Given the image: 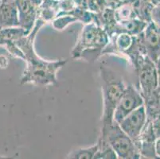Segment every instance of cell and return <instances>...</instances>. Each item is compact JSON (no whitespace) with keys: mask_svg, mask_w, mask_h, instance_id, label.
Instances as JSON below:
<instances>
[{"mask_svg":"<svg viewBox=\"0 0 160 159\" xmlns=\"http://www.w3.org/2000/svg\"><path fill=\"white\" fill-rule=\"evenodd\" d=\"M46 24L38 18L30 33L16 40L14 43L24 54L27 66L20 78V84H33L38 86L58 85L57 73L66 64V60L49 61L41 57L34 49V41L40 29Z\"/></svg>","mask_w":160,"mask_h":159,"instance_id":"1","label":"cell"},{"mask_svg":"<svg viewBox=\"0 0 160 159\" xmlns=\"http://www.w3.org/2000/svg\"><path fill=\"white\" fill-rule=\"evenodd\" d=\"M109 41L110 37L101 26L94 22L85 24L71 51V57L92 62L103 55Z\"/></svg>","mask_w":160,"mask_h":159,"instance_id":"2","label":"cell"},{"mask_svg":"<svg viewBox=\"0 0 160 159\" xmlns=\"http://www.w3.org/2000/svg\"><path fill=\"white\" fill-rule=\"evenodd\" d=\"M100 77L102 81L103 115L102 127L114 122V112L125 89L126 84L120 76L105 66H100Z\"/></svg>","mask_w":160,"mask_h":159,"instance_id":"3","label":"cell"},{"mask_svg":"<svg viewBox=\"0 0 160 159\" xmlns=\"http://www.w3.org/2000/svg\"><path fill=\"white\" fill-rule=\"evenodd\" d=\"M100 136L105 138L120 159L141 158L137 147L133 140L120 128L118 122L102 127Z\"/></svg>","mask_w":160,"mask_h":159,"instance_id":"4","label":"cell"},{"mask_svg":"<svg viewBox=\"0 0 160 159\" xmlns=\"http://www.w3.org/2000/svg\"><path fill=\"white\" fill-rule=\"evenodd\" d=\"M138 75L139 92L147 98L158 87V75L155 63L147 55L139 58L134 65Z\"/></svg>","mask_w":160,"mask_h":159,"instance_id":"5","label":"cell"},{"mask_svg":"<svg viewBox=\"0 0 160 159\" xmlns=\"http://www.w3.org/2000/svg\"><path fill=\"white\" fill-rule=\"evenodd\" d=\"M142 105H144V100L139 90L132 84L126 85L114 112L113 119L116 122H120L129 113Z\"/></svg>","mask_w":160,"mask_h":159,"instance_id":"6","label":"cell"},{"mask_svg":"<svg viewBox=\"0 0 160 159\" xmlns=\"http://www.w3.org/2000/svg\"><path fill=\"white\" fill-rule=\"evenodd\" d=\"M148 122L146 109L142 105L129 113L120 122H118L120 128L136 142L140 136L142 130Z\"/></svg>","mask_w":160,"mask_h":159,"instance_id":"7","label":"cell"},{"mask_svg":"<svg viewBox=\"0 0 160 159\" xmlns=\"http://www.w3.org/2000/svg\"><path fill=\"white\" fill-rule=\"evenodd\" d=\"M141 37L147 56L155 63L160 56V33L152 22L148 23Z\"/></svg>","mask_w":160,"mask_h":159,"instance_id":"8","label":"cell"},{"mask_svg":"<svg viewBox=\"0 0 160 159\" xmlns=\"http://www.w3.org/2000/svg\"><path fill=\"white\" fill-rule=\"evenodd\" d=\"M155 137L151 122L148 120L136 143L141 158H158L155 153Z\"/></svg>","mask_w":160,"mask_h":159,"instance_id":"9","label":"cell"},{"mask_svg":"<svg viewBox=\"0 0 160 159\" xmlns=\"http://www.w3.org/2000/svg\"><path fill=\"white\" fill-rule=\"evenodd\" d=\"M16 7L18 10L19 26L27 35L30 33L38 18V7L30 0H20Z\"/></svg>","mask_w":160,"mask_h":159,"instance_id":"10","label":"cell"},{"mask_svg":"<svg viewBox=\"0 0 160 159\" xmlns=\"http://www.w3.org/2000/svg\"><path fill=\"white\" fill-rule=\"evenodd\" d=\"M17 26H19L17 7L2 2L0 7V27Z\"/></svg>","mask_w":160,"mask_h":159,"instance_id":"11","label":"cell"},{"mask_svg":"<svg viewBox=\"0 0 160 159\" xmlns=\"http://www.w3.org/2000/svg\"><path fill=\"white\" fill-rule=\"evenodd\" d=\"M148 23L149 22H147L137 17L128 20V21L118 22L116 33H120V32H126L132 36H137L144 31Z\"/></svg>","mask_w":160,"mask_h":159,"instance_id":"12","label":"cell"},{"mask_svg":"<svg viewBox=\"0 0 160 159\" xmlns=\"http://www.w3.org/2000/svg\"><path fill=\"white\" fill-rule=\"evenodd\" d=\"M59 13L58 0H44L38 7V18L45 22H51Z\"/></svg>","mask_w":160,"mask_h":159,"instance_id":"13","label":"cell"},{"mask_svg":"<svg viewBox=\"0 0 160 159\" xmlns=\"http://www.w3.org/2000/svg\"><path fill=\"white\" fill-rule=\"evenodd\" d=\"M27 35L25 30L20 26L17 27H0V45L15 42L20 37Z\"/></svg>","mask_w":160,"mask_h":159,"instance_id":"14","label":"cell"},{"mask_svg":"<svg viewBox=\"0 0 160 159\" xmlns=\"http://www.w3.org/2000/svg\"><path fill=\"white\" fill-rule=\"evenodd\" d=\"M97 151L94 156V159H117L116 152L108 143L107 140L102 136L99 137L97 142Z\"/></svg>","mask_w":160,"mask_h":159,"instance_id":"15","label":"cell"},{"mask_svg":"<svg viewBox=\"0 0 160 159\" xmlns=\"http://www.w3.org/2000/svg\"><path fill=\"white\" fill-rule=\"evenodd\" d=\"M114 13L115 17L118 22L128 21L137 17L133 5L129 2H123L120 6H118L114 9Z\"/></svg>","mask_w":160,"mask_h":159,"instance_id":"16","label":"cell"},{"mask_svg":"<svg viewBox=\"0 0 160 159\" xmlns=\"http://www.w3.org/2000/svg\"><path fill=\"white\" fill-rule=\"evenodd\" d=\"M97 151V144L88 147L76 149L68 154L66 158L72 159H94V156Z\"/></svg>","mask_w":160,"mask_h":159,"instance_id":"17","label":"cell"},{"mask_svg":"<svg viewBox=\"0 0 160 159\" xmlns=\"http://www.w3.org/2000/svg\"><path fill=\"white\" fill-rule=\"evenodd\" d=\"M77 22H78V19L72 14H61L55 17L51 22V24L54 30L61 31L65 30L69 25Z\"/></svg>","mask_w":160,"mask_h":159,"instance_id":"18","label":"cell"},{"mask_svg":"<svg viewBox=\"0 0 160 159\" xmlns=\"http://www.w3.org/2000/svg\"><path fill=\"white\" fill-rule=\"evenodd\" d=\"M76 8L73 0H58V9L59 13L58 15L61 14H70L71 12Z\"/></svg>","mask_w":160,"mask_h":159,"instance_id":"19","label":"cell"},{"mask_svg":"<svg viewBox=\"0 0 160 159\" xmlns=\"http://www.w3.org/2000/svg\"><path fill=\"white\" fill-rule=\"evenodd\" d=\"M88 10L92 12L98 14L107 7L105 0H87Z\"/></svg>","mask_w":160,"mask_h":159,"instance_id":"20","label":"cell"},{"mask_svg":"<svg viewBox=\"0 0 160 159\" xmlns=\"http://www.w3.org/2000/svg\"><path fill=\"white\" fill-rule=\"evenodd\" d=\"M151 22L155 25L157 28L160 29V2L153 4L151 14Z\"/></svg>","mask_w":160,"mask_h":159,"instance_id":"21","label":"cell"},{"mask_svg":"<svg viewBox=\"0 0 160 159\" xmlns=\"http://www.w3.org/2000/svg\"><path fill=\"white\" fill-rule=\"evenodd\" d=\"M76 7L80 9H85L88 10V3L87 0H73Z\"/></svg>","mask_w":160,"mask_h":159,"instance_id":"22","label":"cell"},{"mask_svg":"<svg viewBox=\"0 0 160 159\" xmlns=\"http://www.w3.org/2000/svg\"><path fill=\"white\" fill-rule=\"evenodd\" d=\"M151 123H152V122H151ZM152 127H153L154 133H155V137H156V138H159L160 137V122L152 123Z\"/></svg>","mask_w":160,"mask_h":159,"instance_id":"23","label":"cell"},{"mask_svg":"<svg viewBox=\"0 0 160 159\" xmlns=\"http://www.w3.org/2000/svg\"><path fill=\"white\" fill-rule=\"evenodd\" d=\"M155 153L158 158H160V137L155 140Z\"/></svg>","mask_w":160,"mask_h":159,"instance_id":"24","label":"cell"},{"mask_svg":"<svg viewBox=\"0 0 160 159\" xmlns=\"http://www.w3.org/2000/svg\"><path fill=\"white\" fill-rule=\"evenodd\" d=\"M20 0H2V2L3 3H7V4H11V5L16 6L17 3L19 2Z\"/></svg>","mask_w":160,"mask_h":159,"instance_id":"25","label":"cell"},{"mask_svg":"<svg viewBox=\"0 0 160 159\" xmlns=\"http://www.w3.org/2000/svg\"><path fill=\"white\" fill-rule=\"evenodd\" d=\"M155 65H156L157 72H158V78H160V56L158 57V58L157 59L156 62H155Z\"/></svg>","mask_w":160,"mask_h":159,"instance_id":"26","label":"cell"},{"mask_svg":"<svg viewBox=\"0 0 160 159\" xmlns=\"http://www.w3.org/2000/svg\"><path fill=\"white\" fill-rule=\"evenodd\" d=\"M30 1L33 4V5H35L36 7H38L42 3V2L44 0H30Z\"/></svg>","mask_w":160,"mask_h":159,"instance_id":"27","label":"cell"},{"mask_svg":"<svg viewBox=\"0 0 160 159\" xmlns=\"http://www.w3.org/2000/svg\"><path fill=\"white\" fill-rule=\"evenodd\" d=\"M158 86H160V78H158Z\"/></svg>","mask_w":160,"mask_h":159,"instance_id":"28","label":"cell"},{"mask_svg":"<svg viewBox=\"0 0 160 159\" xmlns=\"http://www.w3.org/2000/svg\"><path fill=\"white\" fill-rule=\"evenodd\" d=\"M1 5H2V0H0V7H1Z\"/></svg>","mask_w":160,"mask_h":159,"instance_id":"29","label":"cell"}]
</instances>
